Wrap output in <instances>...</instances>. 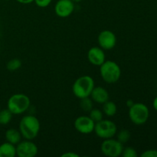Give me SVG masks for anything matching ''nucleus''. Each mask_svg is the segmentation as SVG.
<instances>
[{
    "label": "nucleus",
    "mask_w": 157,
    "mask_h": 157,
    "mask_svg": "<svg viewBox=\"0 0 157 157\" xmlns=\"http://www.w3.org/2000/svg\"><path fill=\"white\" fill-rule=\"evenodd\" d=\"M18 130L25 140H32L37 137L41 129L40 121L35 116L32 114L25 115L21 119Z\"/></svg>",
    "instance_id": "1"
},
{
    "label": "nucleus",
    "mask_w": 157,
    "mask_h": 157,
    "mask_svg": "<svg viewBox=\"0 0 157 157\" xmlns=\"http://www.w3.org/2000/svg\"><path fill=\"white\" fill-rule=\"evenodd\" d=\"M94 87L93 78L89 75H83L77 78L74 82L72 85V92L77 98L81 100L90 97Z\"/></svg>",
    "instance_id": "2"
},
{
    "label": "nucleus",
    "mask_w": 157,
    "mask_h": 157,
    "mask_svg": "<svg viewBox=\"0 0 157 157\" xmlns=\"http://www.w3.org/2000/svg\"><path fill=\"white\" fill-rule=\"evenodd\" d=\"M100 75L104 81L107 84L117 82L121 76V69L119 64L113 61H105L100 66Z\"/></svg>",
    "instance_id": "3"
},
{
    "label": "nucleus",
    "mask_w": 157,
    "mask_h": 157,
    "mask_svg": "<svg viewBox=\"0 0 157 157\" xmlns=\"http://www.w3.org/2000/svg\"><path fill=\"white\" fill-rule=\"evenodd\" d=\"M30 105V99L24 94H15L12 95L7 102V108L13 115L22 114L29 110Z\"/></svg>",
    "instance_id": "4"
},
{
    "label": "nucleus",
    "mask_w": 157,
    "mask_h": 157,
    "mask_svg": "<svg viewBox=\"0 0 157 157\" xmlns=\"http://www.w3.org/2000/svg\"><path fill=\"white\" fill-rule=\"evenodd\" d=\"M128 113L130 121L136 125L144 124L150 117L148 107L143 103H134L129 107Z\"/></svg>",
    "instance_id": "5"
},
{
    "label": "nucleus",
    "mask_w": 157,
    "mask_h": 157,
    "mask_svg": "<svg viewBox=\"0 0 157 157\" xmlns=\"http://www.w3.org/2000/svg\"><path fill=\"white\" fill-rule=\"evenodd\" d=\"M94 132L103 140L113 138L117 133V127L114 122L109 120H101L95 123Z\"/></svg>",
    "instance_id": "6"
},
{
    "label": "nucleus",
    "mask_w": 157,
    "mask_h": 157,
    "mask_svg": "<svg viewBox=\"0 0 157 157\" xmlns=\"http://www.w3.org/2000/svg\"><path fill=\"white\" fill-rule=\"evenodd\" d=\"M123 150V144L113 138L104 140L101 145V153L104 156L108 157H118L121 156Z\"/></svg>",
    "instance_id": "7"
},
{
    "label": "nucleus",
    "mask_w": 157,
    "mask_h": 157,
    "mask_svg": "<svg viewBox=\"0 0 157 157\" xmlns=\"http://www.w3.org/2000/svg\"><path fill=\"white\" fill-rule=\"evenodd\" d=\"M38 153L37 145L29 140L20 141L16 145V156L18 157H34Z\"/></svg>",
    "instance_id": "8"
},
{
    "label": "nucleus",
    "mask_w": 157,
    "mask_h": 157,
    "mask_svg": "<svg viewBox=\"0 0 157 157\" xmlns=\"http://www.w3.org/2000/svg\"><path fill=\"white\" fill-rule=\"evenodd\" d=\"M75 128L81 134H90L94 130L95 122L89 116H80L74 123Z\"/></svg>",
    "instance_id": "9"
},
{
    "label": "nucleus",
    "mask_w": 157,
    "mask_h": 157,
    "mask_svg": "<svg viewBox=\"0 0 157 157\" xmlns=\"http://www.w3.org/2000/svg\"><path fill=\"white\" fill-rule=\"evenodd\" d=\"M99 47L104 50H111L117 44V36L110 30H104L100 32L98 37Z\"/></svg>",
    "instance_id": "10"
},
{
    "label": "nucleus",
    "mask_w": 157,
    "mask_h": 157,
    "mask_svg": "<svg viewBox=\"0 0 157 157\" xmlns=\"http://www.w3.org/2000/svg\"><path fill=\"white\" fill-rule=\"evenodd\" d=\"M75 11V2L72 0H58L55 6V12L60 18L69 17Z\"/></svg>",
    "instance_id": "11"
},
{
    "label": "nucleus",
    "mask_w": 157,
    "mask_h": 157,
    "mask_svg": "<svg viewBox=\"0 0 157 157\" xmlns=\"http://www.w3.org/2000/svg\"><path fill=\"white\" fill-rule=\"evenodd\" d=\"M87 59L91 64L100 67L106 61L104 50L96 46L90 48L87 52Z\"/></svg>",
    "instance_id": "12"
},
{
    "label": "nucleus",
    "mask_w": 157,
    "mask_h": 157,
    "mask_svg": "<svg viewBox=\"0 0 157 157\" xmlns=\"http://www.w3.org/2000/svg\"><path fill=\"white\" fill-rule=\"evenodd\" d=\"M90 97L92 101L96 102L97 104H103L107 102V101H109L110 94H109V92L107 91V89L101 87V86H98V87H94Z\"/></svg>",
    "instance_id": "13"
},
{
    "label": "nucleus",
    "mask_w": 157,
    "mask_h": 157,
    "mask_svg": "<svg viewBox=\"0 0 157 157\" xmlns=\"http://www.w3.org/2000/svg\"><path fill=\"white\" fill-rule=\"evenodd\" d=\"M16 156V146L7 142L0 145V157H15Z\"/></svg>",
    "instance_id": "14"
},
{
    "label": "nucleus",
    "mask_w": 157,
    "mask_h": 157,
    "mask_svg": "<svg viewBox=\"0 0 157 157\" xmlns=\"http://www.w3.org/2000/svg\"><path fill=\"white\" fill-rule=\"evenodd\" d=\"M5 137H6L7 142L14 144V145H17L21 140L22 136H21L19 130L11 128L6 130V133H5Z\"/></svg>",
    "instance_id": "15"
},
{
    "label": "nucleus",
    "mask_w": 157,
    "mask_h": 157,
    "mask_svg": "<svg viewBox=\"0 0 157 157\" xmlns=\"http://www.w3.org/2000/svg\"><path fill=\"white\" fill-rule=\"evenodd\" d=\"M103 105V113L106 115V116L111 117H113L117 113V107L116 104L113 101H107Z\"/></svg>",
    "instance_id": "16"
},
{
    "label": "nucleus",
    "mask_w": 157,
    "mask_h": 157,
    "mask_svg": "<svg viewBox=\"0 0 157 157\" xmlns=\"http://www.w3.org/2000/svg\"><path fill=\"white\" fill-rule=\"evenodd\" d=\"M12 113L9 109L0 110V124L1 125H7L11 122L12 119Z\"/></svg>",
    "instance_id": "17"
},
{
    "label": "nucleus",
    "mask_w": 157,
    "mask_h": 157,
    "mask_svg": "<svg viewBox=\"0 0 157 157\" xmlns=\"http://www.w3.org/2000/svg\"><path fill=\"white\" fill-rule=\"evenodd\" d=\"M80 107L84 111L90 112L93 109V101L91 98H90V97L81 99Z\"/></svg>",
    "instance_id": "18"
},
{
    "label": "nucleus",
    "mask_w": 157,
    "mask_h": 157,
    "mask_svg": "<svg viewBox=\"0 0 157 157\" xmlns=\"http://www.w3.org/2000/svg\"><path fill=\"white\" fill-rule=\"evenodd\" d=\"M21 67V61L18 58H13L10 60L6 64V68L9 71H15Z\"/></svg>",
    "instance_id": "19"
},
{
    "label": "nucleus",
    "mask_w": 157,
    "mask_h": 157,
    "mask_svg": "<svg viewBox=\"0 0 157 157\" xmlns=\"http://www.w3.org/2000/svg\"><path fill=\"white\" fill-rule=\"evenodd\" d=\"M117 135V140L120 141L121 144H126V143L128 142L130 139V133L129 130H121V131H119Z\"/></svg>",
    "instance_id": "20"
},
{
    "label": "nucleus",
    "mask_w": 157,
    "mask_h": 157,
    "mask_svg": "<svg viewBox=\"0 0 157 157\" xmlns=\"http://www.w3.org/2000/svg\"><path fill=\"white\" fill-rule=\"evenodd\" d=\"M89 117L94 121L95 123L103 120V112L99 109L93 108L89 112Z\"/></svg>",
    "instance_id": "21"
},
{
    "label": "nucleus",
    "mask_w": 157,
    "mask_h": 157,
    "mask_svg": "<svg viewBox=\"0 0 157 157\" xmlns=\"http://www.w3.org/2000/svg\"><path fill=\"white\" fill-rule=\"evenodd\" d=\"M121 156L124 157H136L138 156L137 152L133 147H126L123 150Z\"/></svg>",
    "instance_id": "22"
},
{
    "label": "nucleus",
    "mask_w": 157,
    "mask_h": 157,
    "mask_svg": "<svg viewBox=\"0 0 157 157\" xmlns=\"http://www.w3.org/2000/svg\"><path fill=\"white\" fill-rule=\"evenodd\" d=\"M52 0H34V2L40 8H46L52 3Z\"/></svg>",
    "instance_id": "23"
},
{
    "label": "nucleus",
    "mask_w": 157,
    "mask_h": 157,
    "mask_svg": "<svg viewBox=\"0 0 157 157\" xmlns=\"http://www.w3.org/2000/svg\"><path fill=\"white\" fill-rule=\"evenodd\" d=\"M141 157H157L156 150H148L144 151L140 155Z\"/></svg>",
    "instance_id": "24"
},
{
    "label": "nucleus",
    "mask_w": 157,
    "mask_h": 157,
    "mask_svg": "<svg viewBox=\"0 0 157 157\" xmlns=\"http://www.w3.org/2000/svg\"><path fill=\"white\" fill-rule=\"evenodd\" d=\"M61 157H79V155L74 152L68 151L67 153H64L61 155Z\"/></svg>",
    "instance_id": "25"
},
{
    "label": "nucleus",
    "mask_w": 157,
    "mask_h": 157,
    "mask_svg": "<svg viewBox=\"0 0 157 157\" xmlns=\"http://www.w3.org/2000/svg\"><path fill=\"white\" fill-rule=\"evenodd\" d=\"M17 1L18 2L21 3V4H25V5H27V4H30V3L33 2L34 0H15Z\"/></svg>",
    "instance_id": "26"
},
{
    "label": "nucleus",
    "mask_w": 157,
    "mask_h": 157,
    "mask_svg": "<svg viewBox=\"0 0 157 157\" xmlns=\"http://www.w3.org/2000/svg\"><path fill=\"white\" fill-rule=\"evenodd\" d=\"M153 108H154L155 110L157 111V97H156V98H154V100H153Z\"/></svg>",
    "instance_id": "27"
},
{
    "label": "nucleus",
    "mask_w": 157,
    "mask_h": 157,
    "mask_svg": "<svg viewBox=\"0 0 157 157\" xmlns=\"http://www.w3.org/2000/svg\"><path fill=\"white\" fill-rule=\"evenodd\" d=\"M133 104H134V102H133V101H132V100H127V102H126V104H127V106L128 107H131Z\"/></svg>",
    "instance_id": "28"
},
{
    "label": "nucleus",
    "mask_w": 157,
    "mask_h": 157,
    "mask_svg": "<svg viewBox=\"0 0 157 157\" xmlns=\"http://www.w3.org/2000/svg\"><path fill=\"white\" fill-rule=\"evenodd\" d=\"M72 1H73L74 2H81L82 0H72Z\"/></svg>",
    "instance_id": "29"
},
{
    "label": "nucleus",
    "mask_w": 157,
    "mask_h": 157,
    "mask_svg": "<svg viewBox=\"0 0 157 157\" xmlns=\"http://www.w3.org/2000/svg\"><path fill=\"white\" fill-rule=\"evenodd\" d=\"M4 1H10V0H4Z\"/></svg>",
    "instance_id": "30"
},
{
    "label": "nucleus",
    "mask_w": 157,
    "mask_h": 157,
    "mask_svg": "<svg viewBox=\"0 0 157 157\" xmlns=\"http://www.w3.org/2000/svg\"><path fill=\"white\" fill-rule=\"evenodd\" d=\"M0 110H1V105H0Z\"/></svg>",
    "instance_id": "31"
}]
</instances>
